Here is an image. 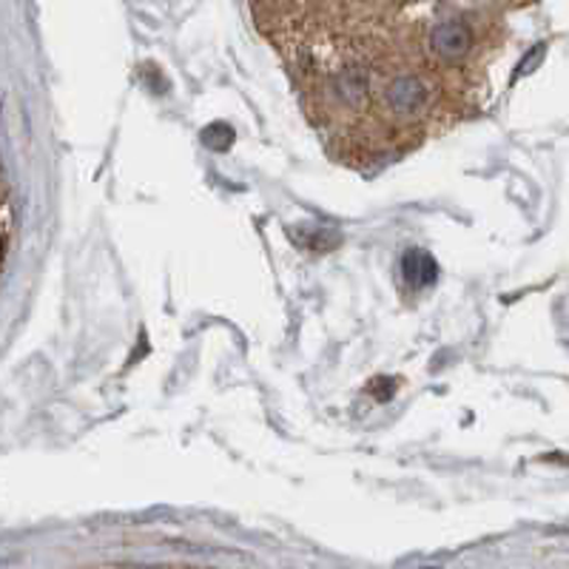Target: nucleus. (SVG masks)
Wrapping results in <instances>:
<instances>
[{
  "instance_id": "obj_4",
  "label": "nucleus",
  "mask_w": 569,
  "mask_h": 569,
  "mask_svg": "<svg viewBox=\"0 0 569 569\" xmlns=\"http://www.w3.org/2000/svg\"><path fill=\"white\" fill-rule=\"evenodd\" d=\"M401 273L408 279L413 288H427V284H433L439 279V266H436V259L425 251H408L405 259H401Z\"/></svg>"
},
{
  "instance_id": "obj_1",
  "label": "nucleus",
  "mask_w": 569,
  "mask_h": 569,
  "mask_svg": "<svg viewBox=\"0 0 569 569\" xmlns=\"http://www.w3.org/2000/svg\"><path fill=\"white\" fill-rule=\"evenodd\" d=\"M433 98V89L421 74L413 71H401L396 78L388 80V86L382 89V103L399 120H410V117L421 114Z\"/></svg>"
},
{
  "instance_id": "obj_3",
  "label": "nucleus",
  "mask_w": 569,
  "mask_h": 569,
  "mask_svg": "<svg viewBox=\"0 0 569 569\" xmlns=\"http://www.w3.org/2000/svg\"><path fill=\"white\" fill-rule=\"evenodd\" d=\"M330 94L345 109H362L370 98V74L368 66L348 63L330 78Z\"/></svg>"
},
{
  "instance_id": "obj_2",
  "label": "nucleus",
  "mask_w": 569,
  "mask_h": 569,
  "mask_svg": "<svg viewBox=\"0 0 569 569\" xmlns=\"http://www.w3.org/2000/svg\"><path fill=\"white\" fill-rule=\"evenodd\" d=\"M472 49V29L465 20H445L430 32V52L441 63H459Z\"/></svg>"
}]
</instances>
